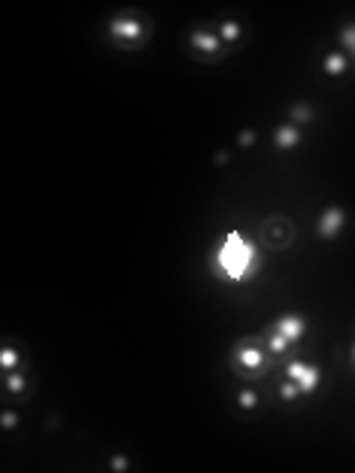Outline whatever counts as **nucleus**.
Returning <instances> with one entry per match:
<instances>
[{
  "label": "nucleus",
  "instance_id": "1",
  "mask_svg": "<svg viewBox=\"0 0 355 473\" xmlns=\"http://www.w3.org/2000/svg\"><path fill=\"white\" fill-rule=\"evenodd\" d=\"M211 267L228 281H246L249 276H255L258 269V249L255 243H249L246 234L240 231H228V234L219 240V246L213 249Z\"/></svg>",
  "mask_w": 355,
  "mask_h": 473
},
{
  "label": "nucleus",
  "instance_id": "2",
  "mask_svg": "<svg viewBox=\"0 0 355 473\" xmlns=\"http://www.w3.org/2000/svg\"><path fill=\"white\" fill-rule=\"evenodd\" d=\"M234 370L243 376V378H255L267 370V364H269V355L264 352V343H260L258 338H243L237 346H234Z\"/></svg>",
  "mask_w": 355,
  "mask_h": 473
},
{
  "label": "nucleus",
  "instance_id": "3",
  "mask_svg": "<svg viewBox=\"0 0 355 473\" xmlns=\"http://www.w3.org/2000/svg\"><path fill=\"white\" fill-rule=\"evenodd\" d=\"M305 331H308V322H305V317H299V313H285V317H278L273 322V329H269V352L285 355L290 346L305 338Z\"/></svg>",
  "mask_w": 355,
  "mask_h": 473
},
{
  "label": "nucleus",
  "instance_id": "4",
  "mask_svg": "<svg viewBox=\"0 0 355 473\" xmlns=\"http://www.w3.org/2000/svg\"><path fill=\"white\" fill-rule=\"evenodd\" d=\"M285 378H290V382L299 387V394H311V391H317V387H320V370L314 364H305L299 358H294L287 364Z\"/></svg>",
  "mask_w": 355,
  "mask_h": 473
},
{
  "label": "nucleus",
  "instance_id": "5",
  "mask_svg": "<svg viewBox=\"0 0 355 473\" xmlns=\"http://www.w3.org/2000/svg\"><path fill=\"white\" fill-rule=\"evenodd\" d=\"M110 33H113V39L124 41V45H137V41L145 36V24L133 15H119V18H113Z\"/></svg>",
  "mask_w": 355,
  "mask_h": 473
},
{
  "label": "nucleus",
  "instance_id": "6",
  "mask_svg": "<svg viewBox=\"0 0 355 473\" xmlns=\"http://www.w3.org/2000/svg\"><path fill=\"white\" fill-rule=\"evenodd\" d=\"M320 237L323 240H335L340 234V228H343V210L340 207H326L323 210V216H320Z\"/></svg>",
  "mask_w": 355,
  "mask_h": 473
},
{
  "label": "nucleus",
  "instance_id": "7",
  "mask_svg": "<svg viewBox=\"0 0 355 473\" xmlns=\"http://www.w3.org/2000/svg\"><path fill=\"white\" fill-rule=\"evenodd\" d=\"M190 45L198 48L202 54H216L219 45H222V39H219V33H213V30H193Z\"/></svg>",
  "mask_w": 355,
  "mask_h": 473
},
{
  "label": "nucleus",
  "instance_id": "8",
  "mask_svg": "<svg viewBox=\"0 0 355 473\" xmlns=\"http://www.w3.org/2000/svg\"><path fill=\"white\" fill-rule=\"evenodd\" d=\"M299 139H302V133H299V128H294V124H281V128H276V136H273V142H276L278 151L296 148Z\"/></svg>",
  "mask_w": 355,
  "mask_h": 473
},
{
  "label": "nucleus",
  "instance_id": "9",
  "mask_svg": "<svg viewBox=\"0 0 355 473\" xmlns=\"http://www.w3.org/2000/svg\"><path fill=\"white\" fill-rule=\"evenodd\" d=\"M323 68H326V75H332V77H340L343 71H347V57L343 54H326V59H323Z\"/></svg>",
  "mask_w": 355,
  "mask_h": 473
},
{
  "label": "nucleus",
  "instance_id": "10",
  "mask_svg": "<svg viewBox=\"0 0 355 473\" xmlns=\"http://www.w3.org/2000/svg\"><path fill=\"white\" fill-rule=\"evenodd\" d=\"M216 30H219V39L222 41H237L240 39V24L237 21H222Z\"/></svg>",
  "mask_w": 355,
  "mask_h": 473
},
{
  "label": "nucleus",
  "instance_id": "11",
  "mask_svg": "<svg viewBox=\"0 0 355 473\" xmlns=\"http://www.w3.org/2000/svg\"><path fill=\"white\" fill-rule=\"evenodd\" d=\"M338 36H340V45L355 57V24H343Z\"/></svg>",
  "mask_w": 355,
  "mask_h": 473
},
{
  "label": "nucleus",
  "instance_id": "12",
  "mask_svg": "<svg viewBox=\"0 0 355 473\" xmlns=\"http://www.w3.org/2000/svg\"><path fill=\"white\" fill-rule=\"evenodd\" d=\"M237 405L243 408V412H252V408L258 405V394L249 391V387H246V391H240V394H237Z\"/></svg>",
  "mask_w": 355,
  "mask_h": 473
},
{
  "label": "nucleus",
  "instance_id": "13",
  "mask_svg": "<svg viewBox=\"0 0 355 473\" xmlns=\"http://www.w3.org/2000/svg\"><path fill=\"white\" fill-rule=\"evenodd\" d=\"M290 115H294V119H296V122H302V124H308L311 119H314V110H311V107H305V104H296V107H294V110H290Z\"/></svg>",
  "mask_w": 355,
  "mask_h": 473
},
{
  "label": "nucleus",
  "instance_id": "14",
  "mask_svg": "<svg viewBox=\"0 0 355 473\" xmlns=\"http://www.w3.org/2000/svg\"><path fill=\"white\" fill-rule=\"evenodd\" d=\"M0 364H3L6 370H12V367L18 364V352H15V349H9V346H6V349L0 352Z\"/></svg>",
  "mask_w": 355,
  "mask_h": 473
},
{
  "label": "nucleus",
  "instance_id": "15",
  "mask_svg": "<svg viewBox=\"0 0 355 473\" xmlns=\"http://www.w3.org/2000/svg\"><path fill=\"white\" fill-rule=\"evenodd\" d=\"M6 387H9V391H12V394L24 391V378H21L18 373H9V376H6Z\"/></svg>",
  "mask_w": 355,
  "mask_h": 473
},
{
  "label": "nucleus",
  "instance_id": "16",
  "mask_svg": "<svg viewBox=\"0 0 355 473\" xmlns=\"http://www.w3.org/2000/svg\"><path fill=\"white\" fill-rule=\"evenodd\" d=\"M278 394L285 396V399H294V396H299V387H296L294 382H290V378H285V385L278 387Z\"/></svg>",
  "mask_w": 355,
  "mask_h": 473
},
{
  "label": "nucleus",
  "instance_id": "17",
  "mask_svg": "<svg viewBox=\"0 0 355 473\" xmlns=\"http://www.w3.org/2000/svg\"><path fill=\"white\" fill-rule=\"evenodd\" d=\"M237 142H240V145H243V148H249V145H252V142H255V131H243V133H240V136H237Z\"/></svg>",
  "mask_w": 355,
  "mask_h": 473
},
{
  "label": "nucleus",
  "instance_id": "18",
  "mask_svg": "<svg viewBox=\"0 0 355 473\" xmlns=\"http://www.w3.org/2000/svg\"><path fill=\"white\" fill-rule=\"evenodd\" d=\"M15 423H18V417H15L12 412H6V414H3V426H6V429H12Z\"/></svg>",
  "mask_w": 355,
  "mask_h": 473
},
{
  "label": "nucleus",
  "instance_id": "19",
  "mask_svg": "<svg viewBox=\"0 0 355 473\" xmlns=\"http://www.w3.org/2000/svg\"><path fill=\"white\" fill-rule=\"evenodd\" d=\"M352 361H355V349H352Z\"/></svg>",
  "mask_w": 355,
  "mask_h": 473
}]
</instances>
